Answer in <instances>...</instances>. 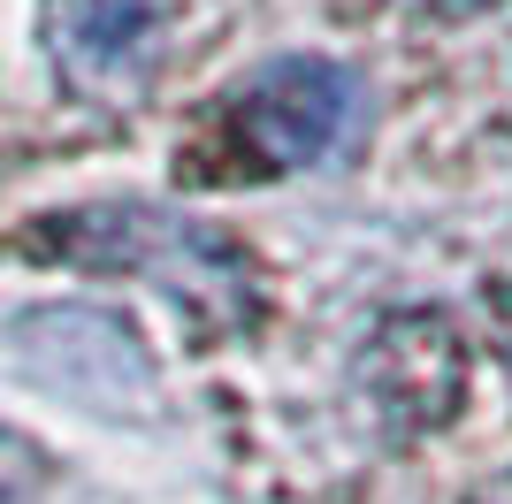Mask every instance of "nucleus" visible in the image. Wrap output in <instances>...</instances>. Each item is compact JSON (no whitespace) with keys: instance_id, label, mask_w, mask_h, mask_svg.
I'll return each mask as SVG.
<instances>
[{"instance_id":"nucleus-6","label":"nucleus","mask_w":512,"mask_h":504,"mask_svg":"<svg viewBox=\"0 0 512 504\" xmlns=\"http://www.w3.org/2000/svg\"><path fill=\"white\" fill-rule=\"evenodd\" d=\"M39 482H46V459L31 451V443L0 436V504H23V497H31Z\"/></svg>"},{"instance_id":"nucleus-8","label":"nucleus","mask_w":512,"mask_h":504,"mask_svg":"<svg viewBox=\"0 0 512 504\" xmlns=\"http://www.w3.org/2000/svg\"><path fill=\"white\" fill-rule=\"evenodd\" d=\"M474 504H512V474H497L490 489H474Z\"/></svg>"},{"instance_id":"nucleus-1","label":"nucleus","mask_w":512,"mask_h":504,"mask_svg":"<svg viewBox=\"0 0 512 504\" xmlns=\"http://www.w3.org/2000/svg\"><path fill=\"white\" fill-rule=\"evenodd\" d=\"M54 245L85 268H130L161 283L176 306H192L199 321H253V260L207 222L184 214H153V207H100V214H62Z\"/></svg>"},{"instance_id":"nucleus-5","label":"nucleus","mask_w":512,"mask_h":504,"mask_svg":"<svg viewBox=\"0 0 512 504\" xmlns=\"http://www.w3.org/2000/svg\"><path fill=\"white\" fill-rule=\"evenodd\" d=\"M360 382L375 390V405H383L390 420H444L451 405H459V390H467V352H459V336H451V321L436 314H390L383 329H375V344H367L360 359Z\"/></svg>"},{"instance_id":"nucleus-2","label":"nucleus","mask_w":512,"mask_h":504,"mask_svg":"<svg viewBox=\"0 0 512 504\" xmlns=\"http://www.w3.org/2000/svg\"><path fill=\"white\" fill-rule=\"evenodd\" d=\"M16 352L46 390H62L69 405L107 413V420L153 413V398H161V375H153L138 329L115 321V314H100V306H46V314H23L16 321Z\"/></svg>"},{"instance_id":"nucleus-3","label":"nucleus","mask_w":512,"mask_h":504,"mask_svg":"<svg viewBox=\"0 0 512 504\" xmlns=\"http://www.w3.org/2000/svg\"><path fill=\"white\" fill-rule=\"evenodd\" d=\"M360 123V77L329 54H283L237 92V138L260 168H314Z\"/></svg>"},{"instance_id":"nucleus-7","label":"nucleus","mask_w":512,"mask_h":504,"mask_svg":"<svg viewBox=\"0 0 512 504\" xmlns=\"http://www.w3.org/2000/svg\"><path fill=\"white\" fill-rule=\"evenodd\" d=\"M421 8H436V16H482V8H505V0H421Z\"/></svg>"},{"instance_id":"nucleus-4","label":"nucleus","mask_w":512,"mask_h":504,"mask_svg":"<svg viewBox=\"0 0 512 504\" xmlns=\"http://www.w3.org/2000/svg\"><path fill=\"white\" fill-rule=\"evenodd\" d=\"M46 54L77 100H138L161 62V0H46Z\"/></svg>"}]
</instances>
